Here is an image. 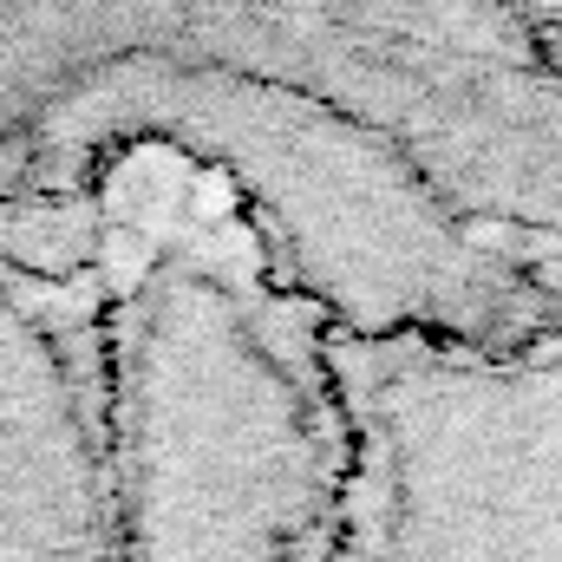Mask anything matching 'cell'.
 <instances>
[{"label":"cell","instance_id":"4","mask_svg":"<svg viewBox=\"0 0 562 562\" xmlns=\"http://www.w3.org/2000/svg\"><path fill=\"white\" fill-rule=\"evenodd\" d=\"M0 562H125L79 269L0 243Z\"/></svg>","mask_w":562,"mask_h":562},{"label":"cell","instance_id":"3","mask_svg":"<svg viewBox=\"0 0 562 562\" xmlns=\"http://www.w3.org/2000/svg\"><path fill=\"white\" fill-rule=\"evenodd\" d=\"M353 484L334 562H562V340L334 334Z\"/></svg>","mask_w":562,"mask_h":562},{"label":"cell","instance_id":"2","mask_svg":"<svg viewBox=\"0 0 562 562\" xmlns=\"http://www.w3.org/2000/svg\"><path fill=\"white\" fill-rule=\"evenodd\" d=\"M0 243L92 288L125 562H334L353 484L334 321L223 177L138 144Z\"/></svg>","mask_w":562,"mask_h":562},{"label":"cell","instance_id":"1","mask_svg":"<svg viewBox=\"0 0 562 562\" xmlns=\"http://www.w3.org/2000/svg\"><path fill=\"white\" fill-rule=\"evenodd\" d=\"M138 144L347 340H562V33L517 0H0V229Z\"/></svg>","mask_w":562,"mask_h":562},{"label":"cell","instance_id":"5","mask_svg":"<svg viewBox=\"0 0 562 562\" xmlns=\"http://www.w3.org/2000/svg\"><path fill=\"white\" fill-rule=\"evenodd\" d=\"M517 7H524V13H537L550 33H562V0H517Z\"/></svg>","mask_w":562,"mask_h":562}]
</instances>
